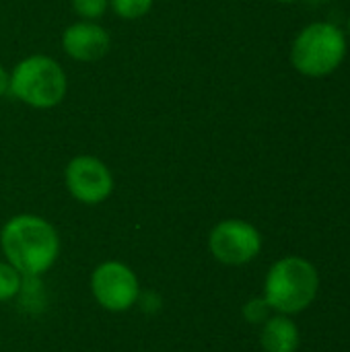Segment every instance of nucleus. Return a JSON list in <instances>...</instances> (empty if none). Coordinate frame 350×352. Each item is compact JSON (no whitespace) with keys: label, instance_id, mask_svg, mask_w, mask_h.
Wrapping results in <instances>:
<instances>
[{"label":"nucleus","instance_id":"f257e3e1","mask_svg":"<svg viewBox=\"0 0 350 352\" xmlns=\"http://www.w3.org/2000/svg\"><path fill=\"white\" fill-rule=\"evenodd\" d=\"M0 250L23 278H37L56 264L60 256V235L43 217L17 214L0 229Z\"/></svg>","mask_w":350,"mask_h":352},{"label":"nucleus","instance_id":"f03ea898","mask_svg":"<svg viewBox=\"0 0 350 352\" xmlns=\"http://www.w3.org/2000/svg\"><path fill=\"white\" fill-rule=\"evenodd\" d=\"M318 293V268L301 256H285L268 268L262 297L268 301L274 314L293 318L311 307Z\"/></svg>","mask_w":350,"mask_h":352},{"label":"nucleus","instance_id":"7ed1b4c3","mask_svg":"<svg viewBox=\"0 0 350 352\" xmlns=\"http://www.w3.org/2000/svg\"><path fill=\"white\" fill-rule=\"evenodd\" d=\"M68 91L64 68L50 56L35 54L23 58L10 72L8 93L21 103L35 109L60 105Z\"/></svg>","mask_w":350,"mask_h":352},{"label":"nucleus","instance_id":"20e7f679","mask_svg":"<svg viewBox=\"0 0 350 352\" xmlns=\"http://www.w3.org/2000/svg\"><path fill=\"white\" fill-rule=\"evenodd\" d=\"M347 35L328 21H316L303 27L291 45V64L309 78L332 74L347 56Z\"/></svg>","mask_w":350,"mask_h":352},{"label":"nucleus","instance_id":"39448f33","mask_svg":"<svg viewBox=\"0 0 350 352\" xmlns=\"http://www.w3.org/2000/svg\"><path fill=\"white\" fill-rule=\"evenodd\" d=\"M208 250L225 266H243L262 252V233L243 219H225L210 229Z\"/></svg>","mask_w":350,"mask_h":352},{"label":"nucleus","instance_id":"423d86ee","mask_svg":"<svg viewBox=\"0 0 350 352\" xmlns=\"http://www.w3.org/2000/svg\"><path fill=\"white\" fill-rule=\"evenodd\" d=\"M91 293L103 309L111 314H124L138 303L140 283L128 264L109 260L93 270Z\"/></svg>","mask_w":350,"mask_h":352},{"label":"nucleus","instance_id":"0eeeda50","mask_svg":"<svg viewBox=\"0 0 350 352\" xmlns=\"http://www.w3.org/2000/svg\"><path fill=\"white\" fill-rule=\"evenodd\" d=\"M64 182L70 196L87 206L105 202L113 192V175L109 167L93 155L70 159L64 169Z\"/></svg>","mask_w":350,"mask_h":352},{"label":"nucleus","instance_id":"6e6552de","mask_svg":"<svg viewBox=\"0 0 350 352\" xmlns=\"http://www.w3.org/2000/svg\"><path fill=\"white\" fill-rule=\"evenodd\" d=\"M111 47V37L97 21H76L62 33V50L78 62L101 60Z\"/></svg>","mask_w":350,"mask_h":352},{"label":"nucleus","instance_id":"1a4fd4ad","mask_svg":"<svg viewBox=\"0 0 350 352\" xmlns=\"http://www.w3.org/2000/svg\"><path fill=\"white\" fill-rule=\"evenodd\" d=\"M301 344L299 326L291 316L272 314L260 330V346L264 352H297Z\"/></svg>","mask_w":350,"mask_h":352},{"label":"nucleus","instance_id":"9d476101","mask_svg":"<svg viewBox=\"0 0 350 352\" xmlns=\"http://www.w3.org/2000/svg\"><path fill=\"white\" fill-rule=\"evenodd\" d=\"M23 289V274L8 262H0V303L14 299Z\"/></svg>","mask_w":350,"mask_h":352},{"label":"nucleus","instance_id":"9b49d317","mask_svg":"<svg viewBox=\"0 0 350 352\" xmlns=\"http://www.w3.org/2000/svg\"><path fill=\"white\" fill-rule=\"evenodd\" d=\"M109 8L124 21H136L151 12L153 0H109Z\"/></svg>","mask_w":350,"mask_h":352},{"label":"nucleus","instance_id":"f8f14e48","mask_svg":"<svg viewBox=\"0 0 350 352\" xmlns=\"http://www.w3.org/2000/svg\"><path fill=\"white\" fill-rule=\"evenodd\" d=\"M272 314H274V311H272V307L268 305V301H266L264 297H254V299H250V301L243 305V309H241L243 320H245L248 324H252V326H262Z\"/></svg>","mask_w":350,"mask_h":352},{"label":"nucleus","instance_id":"ddd939ff","mask_svg":"<svg viewBox=\"0 0 350 352\" xmlns=\"http://www.w3.org/2000/svg\"><path fill=\"white\" fill-rule=\"evenodd\" d=\"M109 8V0H72V10L80 21H97Z\"/></svg>","mask_w":350,"mask_h":352},{"label":"nucleus","instance_id":"4468645a","mask_svg":"<svg viewBox=\"0 0 350 352\" xmlns=\"http://www.w3.org/2000/svg\"><path fill=\"white\" fill-rule=\"evenodd\" d=\"M8 85H10V72H6L4 66L0 64V97L8 93Z\"/></svg>","mask_w":350,"mask_h":352},{"label":"nucleus","instance_id":"2eb2a0df","mask_svg":"<svg viewBox=\"0 0 350 352\" xmlns=\"http://www.w3.org/2000/svg\"><path fill=\"white\" fill-rule=\"evenodd\" d=\"M276 2H283V4H289V2H297V0H276Z\"/></svg>","mask_w":350,"mask_h":352},{"label":"nucleus","instance_id":"dca6fc26","mask_svg":"<svg viewBox=\"0 0 350 352\" xmlns=\"http://www.w3.org/2000/svg\"><path fill=\"white\" fill-rule=\"evenodd\" d=\"M349 35H350V19H349Z\"/></svg>","mask_w":350,"mask_h":352}]
</instances>
